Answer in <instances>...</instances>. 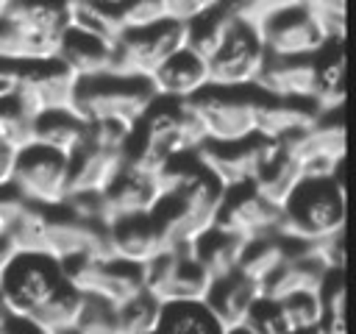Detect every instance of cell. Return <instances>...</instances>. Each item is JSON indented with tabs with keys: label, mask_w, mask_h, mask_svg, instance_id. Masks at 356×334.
Segmentation results:
<instances>
[{
	"label": "cell",
	"mask_w": 356,
	"mask_h": 334,
	"mask_svg": "<svg viewBox=\"0 0 356 334\" xmlns=\"http://www.w3.org/2000/svg\"><path fill=\"white\" fill-rule=\"evenodd\" d=\"M56 58L81 81V78H95V75H103L111 70V45L95 39V36H86L81 33L78 28L67 25L61 42H58V50H56Z\"/></svg>",
	"instance_id": "d6986e66"
},
{
	"label": "cell",
	"mask_w": 356,
	"mask_h": 334,
	"mask_svg": "<svg viewBox=\"0 0 356 334\" xmlns=\"http://www.w3.org/2000/svg\"><path fill=\"white\" fill-rule=\"evenodd\" d=\"M150 86H153L156 97L178 100V103L192 100L195 95H200L209 86V64L195 50L181 47L178 53H172L153 70Z\"/></svg>",
	"instance_id": "4fadbf2b"
},
{
	"label": "cell",
	"mask_w": 356,
	"mask_h": 334,
	"mask_svg": "<svg viewBox=\"0 0 356 334\" xmlns=\"http://www.w3.org/2000/svg\"><path fill=\"white\" fill-rule=\"evenodd\" d=\"M117 14L122 22V31L125 28H147V25L167 19L164 0H122L117 6Z\"/></svg>",
	"instance_id": "4dcf8cb0"
},
{
	"label": "cell",
	"mask_w": 356,
	"mask_h": 334,
	"mask_svg": "<svg viewBox=\"0 0 356 334\" xmlns=\"http://www.w3.org/2000/svg\"><path fill=\"white\" fill-rule=\"evenodd\" d=\"M164 315V303H159L150 292H139L136 298L117 306V323L122 334H159Z\"/></svg>",
	"instance_id": "83f0119b"
},
{
	"label": "cell",
	"mask_w": 356,
	"mask_h": 334,
	"mask_svg": "<svg viewBox=\"0 0 356 334\" xmlns=\"http://www.w3.org/2000/svg\"><path fill=\"white\" fill-rule=\"evenodd\" d=\"M300 164H298V159L286 150V145L281 142V148L275 150V156L273 159H267L261 167H259V173L253 175V189L264 198V200H270L273 206H284L286 200H289V195L295 192V186L300 184Z\"/></svg>",
	"instance_id": "7402d4cb"
},
{
	"label": "cell",
	"mask_w": 356,
	"mask_h": 334,
	"mask_svg": "<svg viewBox=\"0 0 356 334\" xmlns=\"http://www.w3.org/2000/svg\"><path fill=\"white\" fill-rule=\"evenodd\" d=\"M256 100L239 89H214L206 86L192 100H184L186 109L203 125L206 142L231 145L256 136Z\"/></svg>",
	"instance_id": "52a82bcc"
},
{
	"label": "cell",
	"mask_w": 356,
	"mask_h": 334,
	"mask_svg": "<svg viewBox=\"0 0 356 334\" xmlns=\"http://www.w3.org/2000/svg\"><path fill=\"white\" fill-rule=\"evenodd\" d=\"M0 334H39V328L28 320H19V317H8V323L0 328Z\"/></svg>",
	"instance_id": "8d00e7d4"
},
{
	"label": "cell",
	"mask_w": 356,
	"mask_h": 334,
	"mask_svg": "<svg viewBox=\"0 0 356 334\" xmlns=\"http://www.w3.org/2000/svg\"><path fill=\"white\" fill-rule=\"evenodd\" d=\"M122 167H125V153H111V150H97V148L83 145L70 159V192L67 195L72 192L103 195Z\"/></svg>",
	"instance_id": "ac0fdd59"
},
{
	"label": "cell",
	"mask_w": 356,
	"mask_h": 334,
	"mask_svg": "<svg viewBox=\"0 0 356 334\" xmlns=\"http://www.w3.org/2000/svg\"><path fill=\"white\" fill-rule=\"evenodd\" d=\"M256 19L267 58H312L331 42L328 28L303 0L261 11Z\"/></svg>",
	"instance_id": "5b68a950"
},
{
	"label": "cell",
	"mask_w": 356,
	"mask_h": 334,
	"mask_svg": "<svg viewBox=\"0 0 356 334\" xmlns=\"http://www.w3.org/2000/svg\"><path fill=\"white\" fill-rule=\"evenodd\" d=\"M245 242H248V239H242V237H236V234H228V231L211 225L206 234H200V237L189 245V250H192V256L200 262V267H203V270L211 276V281H214V278H222V276H228V273L236 270Z\"/></svg>",
	"instance_id": "44dd1931"
},
{
	"label": "cell",
	"mask_w": 356,
	"mask_h": 334,
	"mask_svg": "<svg viewBox=\"0 0 356 334\" xmlns=\"http://www.w3.org/2000/svg\"><path fill=\"white\" fill-rule=\"evenodd\" d=\"M103 3H111V6H120L122 0H103Z\"/></svg>",
	"instance_id": "f35d334b"
},
{
	"label": "cell",
	"mask_w": 356,
	"mask_h": 334,
	"mask_svg": "<svg viewBox=\"0 0 356 334\" xmlns=\"http://www.w3.org/2000/svg\"><path fill=\"white\" fill-rule=\"evenodd\" d=\"M17 89H19V64L0 61V103L14 100Z\"/></svg>",
	"instance_id": "836d02e7"
},
{
	"label": "cell",
	"mask_w": 356,
	"mask_h": 334,
	"mask_svg": "<svg viewBox=\"0 0 356 334\" xmlns=\"http://www.w3.org/2000/svg\"><path fill=\"white\" fill-rule=\"evenodd\" d=\"M8 6H11V0H0V19L6 17V11H8Z\"/></svg>",
	"instance_id": "74e56055"
},
{
	"label": "cell",
	"mask_w": 356,
	"mask_h": 334,
	"mask_svg": "<svg viewBox=\"0 0 356 334\" xmlns=\"http://www.w3.org/2000/svg\"><path fill=\"white\" fill-rule=\"evenodd\" d=\"M220 0H164V8H167V17L170 19H181V22H189L195 19L197 14H203L206 8L217 6Z\"/></svg>",
	"instance_id": "d6a6232c"
},
{
	"label": "cell",
	"mask_w": 356,
	"mask_h": 334,
	"mask_svg": "<svg viewBox=\"0 0 356 334\" xmlns=\"http://www.w3.org/2000/svg\"><path fill=\"white\" fill-rule=\"evenodd\" d=\"M345 212L342 170L334 178H300L289 200L281 206L278 237L295 245H314L345 231Z\"/></svg>",
	"instance_id": "6da1fadb"
},
{
	"label": "cell",
	"mask_w": 356,
	"mask_h": 334,
	"mask_svg": "<svg viewBox=\"0 0 356 334\" xmlns=\"http://www.w3.org/2000/svg\"><path fill=\"white\" fill-rule=\"evenodd\" d=\"M273 303L278 309V317H281L286 334H312L323 317L320 292H300V295H289V298H281Z\"/></svg>",
	"instance_id": "4316f807"
},
{
	"label": "cell",
	"mask_w": 356,
	"mask_h": 334,
	"mask_svg": "<svg viewBox=\"0 0 356 334\" xmlns=\"http://www.w3.org/2000/svg\"><path fill=\"white\" fill-rule=\"evenodd\" d=\"M64 287H70L64 264L42 250H22L0 276V303L11 317L31 320Z\"/></svg>",
	"instance_id": "7a4b0ae2"
},
{
	"label": "cell",
	"mask_w": 356,
	"mask_h": 334,
	"mask_svg": "<svg viewBox=\"0 0 356 334\" xmlns=\"http://www.w3.org/2000/svg\"><path fill=\"white\" fill-rule=\"evenodd\" d=\"M314 67V86H312V103L320 114L339 111L345 100V50L342 39H331L317 56H312Z\"/></svg>",
	"instance_id": "e0dca14e"
},
{
	"label": "cell",
	"mask_w": 356,
	"mask_h": 334,
	"mask_svg": "<svg viewBox=\"0 0 356 334\" xmlns=\"http://www.w3.org/2000/svg\"><path fill=\"white\" fill-rule=\"evenodd\" d=\"M253 86L273 100L312 103V86H314L312 58H267Z\"/></svg>",
	"instance_id": "2e32d148"
},
{
	"label": "cell",
	"mask_w": 356,
	"mask_h": 334,
	"mask_svg": "<svg viewBox=\"0 0 356 334\" xmlns=\"http://www.w3.org/2000/svg\"><path fill=\"white\" fill-rule=\"evenodd\" d=\"M239 334H286V331H284V323L278 317L275 303L267 298H259L256 306L250 309V315L245 317Z\"/></svg>",
	"instance_id": "1f68e13d"
},
{
	"label": "cell",
	"mask_w": 356,
	"mask_h": 334,
	"mask_svg": "<svg viewBox=\"0 0 356 334\" xmlns=\"http://www.w3.org/2000/svg\"><path fill=\"white\" fill-rule=\"evenodd\" d=\"M83 295L72 287H64L42 312H36L28 323L39 328V334H72L83 309Z\"/></svg>",
	"instance_id": "484cf974"
},
{
	"label": "cell",
	"mask_w": 356,
	"mask_h": 334,
	"mask_svg": "<svg viewBox=\"0 0 356 334\" xmlns=\"http://www.w3.org/2000/svg\"><path fill=\"white\" fill-rule=\"evenodd\" d=\"M31 53V61L56 58L58 42L70 25V0H11L6 17Z\"/></svg>",
	"instance_id": "9c48e42d"
},
{
	"label": "cell",
	"mask_w": 356,
	"mask_h": 334,
	"mask_svg": "<svg viewBox=\"0 0 356 334\" xmlns=\"http://www.w3.org/2000/svg\"><path fill=\"white\" fill-rule=\"evenodd\" d=\"M70 25L111 47L122 33L117 6L103 3V0H70Z\"/></svg>",
	"instance_id": "cb8c5ba5"
},
{
	"label": "cell",
	"mask_w": 356,
	"mask_h": 334,
	"mask_svg": "<svg viewBox=\"0 0 356 334\" xmlns=\"http://www.w3.org/2000/svg\"><path fill=\"white\" fill-rule=\"evenodd\" d=\"M278 223H281V209L264 200L253 189V184H242V186L225 189L214 225L242 239H253V237L278 234Z\"/></svg>",
	"instance_id": "8fae6325"
},
{
	"label": "cell",
	"mask_w": 356,
	"mask_h": 334,
	"mask_svg": "<svg viewBox=\"0 0 356 334\" xmlns=\"http://www.w3.org/2000/svg\"><path fill=\"white\" fill-rule=\"evenodd\" d=\"M131 122L122 120H92L86 122V145L97 150H111V153H125L134 136Z\"/></svg>",
	"instance_id": "f1b7e54d"
},
{
	"label": "cell",
	"mask_w": 356,
	"mask_h": 334,
	"mask_svg": "<svg viewBox=\"0 0 356 334\" xmlns=\"http://www.w3.org/2000/svg\"><path fill=\"white\" fill-rule=\"evenodd\" d=\"M292 245H295V242H289V239H284V237H278V234L253 237V239L245 242L236 270H239L245 278L256 281L259 289H261V284H264V281L284 264V259L292 253Z\"/></svg>",
	"instance_id": "603a6c76"
},
{
	"label": "cell",
	"mask_w": 356,
	"mask_h": 334,
	"mask_svg": "<svg viewBox=\"0 0 356 334\" xmlns=\"http://www.w3.org/2000/svg\"><path fill=\"white\" fill-rule=\"evenodd\" d=\"M72 334H122L117 323V309L108 306L106 301L86 298Z\"/></svg>",
	"instance_id": "f546056e"
},
{
	"label": "cell",
	"mask_w": 356,
	"mask_h": 334,
	"mask_svg": "<svg viewBox=\"0 0 356 334\" xmlns=\"http://www.w3.org/2000/svg\"><path fill=\"white\" fill-rule=\"evenodd\" d=\"M100 200H103V223L106 225L120 217L150 214V209L159 203V184L153 175H145L125 161V167L106 186Z\"/></svg>",
	"instance_id": "5bb4252c"
},
{
	"label": "cell",
	"mask_w": 356,
	"mask_h": 334,
	"mask_svg": "<svg viewBox=\"0 0 356 334\" xmlns=\"http://www.w3.org/2000/svg\"><path fill=\"white\" fill-rule=\"evenodd\" d=\"M75 84H78V78L58 58L25 61V64H19L17 103L31 117H36L39 111H50V109H70Z\"/></svg>",
	"instance_id": "30bf717a"
},
{
	"label": "cell",
	"mask_w": 356,
	"mask_h": 334,
	"mask_svg": "<svg viewBox=\"0 0 356 334\" xmlns=\"http://www.w3.org/2000/svg\"><path fill=\"white\" fill-rule=\"evenodd\" d=\"M11 189L33 206H61L70 192V159L36 142L22 148L14 159Z\"/></svg>",
	"instance_id": "ba28073f"
},
{
	"label": "cell",
	"mask_w": 356,
	"mask_h": 334,
	"mask_svg": "<svg viewBox=\"0 0 356 334\" xmlns=\"http://www.w3.org/2000/svg\"><path fill=\"white\" fill-rule=\"evenodd\" d=\"M108 231V248H111V259L142 267L150 259H156L159 253L170 250L164 242V234L159 228V223L150 214H136V217H120L114 223L106 225Z\"/></svg>",
	"instance_id": "7c38bea8"
},
{
	"label": "cell",
	"mask_w": 356,
	"mask_h": 334,
	"mask_svg": "<svg viewBox=\"0 0 356 334\" xmlns=\"http://www.w3.org/2000/svg\"><path fill=\"white\" fill-rule=\"evenodd\" d=\"M267 50L261 42L259 19L253 14H236L225 28L220 45L209 56V86L214 89H245L253 86Z\"/></svg>",
	"instance_id": "277c9868"
},
{
	"label": "cell",
	"mask_w": 356,
	"mask_h": 334,
	"mask_svg": "<svg viewBox=\"0 0 356 334\" xmlns=\"http://www.w3.org/2000/svg\"><path fill=\"white\" fill-rule=\"evenodd\" d=\"M261 298V289L256 281L245 278L239 270L214 278L206 295V306L214 312V317L225 326V331H239L245 317L250 315V309L256 306V301Z\"/></svg>",
	"instance_id": "9a60e30c"
},
{
	"label": "cell",
	"mask_w": 356,
	"mask_h": 334,
	"mask_svg": "<svg viewBox=\"0 0 356 334\" xmlns=\"http://www.w3.org/2000/svg\"><path fill=\"white\" fill-rule=\"evenodd\" d=\"M156 100V92L150 86V78H128L103 72L95 78H81L75 84L72 95V111L83 120H122L136 125L142 114Z\"/></svg>",
	"instance_id": "3957f363"
},
{
	"label": "cell",
	"mask_w": 356,
	"mask_h": 334,
	"mask_svg": "<svg viewBox=\"0 0 356 334\" xmlns=\"http://www.w3.org/2000/svg\"><path fill=\"white\" fill-rule=\"evenodd\" d=\"M14 159H17V153H14V150L0 148V189H8V186H11V175H14Z\"/></svg>",
	"instance_id": "e575fe53"
},
{
	"label": "cell",
	"mask_w": 356,
	"mask_h": 334,
	"mask_svg": "<svg viewBox=\"0 0 356 334\" xmlns=\"http://www.w3.org/2000/svg\"><path fill=\"white\" fill-rule=\"evenodd\" d=\"M159 334H231L206 306V301L195 303H164Z\"/></svg>",
	"instance_id": "d4e9b609"
},
{
	"label": "cell",
	"mask_w": 356,
	"mask_h": 334,
	"mask_svg": "<svg viewBox=\"0 0 356 334\" xmlns=\"http://www.w3.org/2000/svg\"><path fill=\"white\" fill-rule=\"evenodd\" d=\"M19 250H17V245L6 237V234H0V276L6 273V267L14 262V256H17Z\"/></svg>",
	"instance_id": "d590c367"
},
{
	"label": "cell",
	"mask_w": 356,
	"mask_h": 334,
	"mask_svg": "<svg viewBox=\"0 0 356 334\" xmlns=\"http://www.w3.org/2000/svg\"><path fill=\"white\" fill-rule=\"evenodd\" d=\"M33 142L72 159L86 145V122L72 109H50L33 117Z\"/></svg>",
	"instance_id": "ffe728a7"
},
{
	"label": "cell",
	"mask_w": 356,
	"mask_h": 334,
	"mask_svg": "<svg viewBox=\"0 0 356 334\" xmlns=\"http://www.w3.org/2000/svg\"><path fill=\"white\" fill-rule=\"evenodd\" d=\"M186 47V22L161 19L147 28H125L111 47V70L114 75L128 78H150L153 70Z\"/></svg>",
	"instance_id": "8992f818"
}]
</instances>
